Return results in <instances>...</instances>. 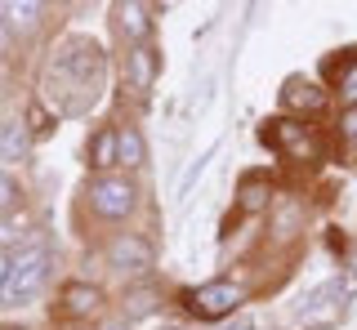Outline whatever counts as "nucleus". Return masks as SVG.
<instances>
[{
	"label": "nucleus",
	"instance_id": "39448f33",
	"mask_svg": "<svg viewBox=\"0 0 357 330\" xmlns=\"http://www.w3.org/2000/svg\"><path fill=\"white\" fill-rule=\"evenodd\" d=\"M241 294L245 290L237 281H206V285H192V290H188V308H192L197 317H206V322H219L232 308H241Z\"/></svg>",
	"mask_w": 357,
	"mask_h": 330
},
{
	"label": "nucleus",
	"instance_id": "ddd939ff",
	"mask_svg": "<svg viewBox=\"0 0 357 330\" xmlns=\"http://www.w3.org/2000/svg\"><path fill=\"white\" fill-rule=\"evenodd\" d=\"M116 18H121V31L134 40V45H143V36H148V18H152V9H143V5H116Z\"/></svg>",
	"mask_w": 357,
	"mask_h": 330
},
{
	"label": "nucleus",
	"instance_id": "6ab92c4d",
	"mask_svg": "<svg viewBox=\"0 0 357 330\" xmlns=\"http://www.w3.org/2000/svg\"><path fill=\"white\" fill-rule=\"evenodd\" d=\"M156 308V290H134L130 294V313H152Z\"/></svg>",
	"mask_w": 357,
	"mask_h": 330
},
{
	"label": "nucleus",
	"instance_id": "f03ea898",
	"mask_svg": "<svg viewBox=\"0 0 357 330\" xmlns=\"http://www.w3.org/2000/svg\"><path fill=\"white\" fill-rule=\"evenodd\" d=\"M45 281H50V250L45 246H22L14 255V263H9V281H5V290H0V299L22 304V299H31Z\"/></svg>",
	"mask_w": 357,
	"mask_h": 330
},
{
	"label": "nucleus",
	"instance_id": "5701e85b",
	"mask_svg": "<svg viewBox=\"0 0 357 330\" xmlns=\"http://www.w3.org/2000/svg\"><path fill=\"white\" fill-rule=\"evenodd\" d=\"M107 330H126V326H116V322H112V326H107Z\"/></svg>",
	"mask_w": 357,
	"mask_h": 330
},
{
	"label": "nucleus",
	"instance_id": "aec40b11",
	"mask_svg": "<svg viewBox=\"0 0 357 330\" xmlns=\"http://www.w3.org/2000/svg\"><path fill=\"white\" fill-rule=\"evenodd\" d=\"M340 139L344 143H357V107H349V112L340 116Z\"/></svg>",
	"mask_w": 357,
	"mask_h": 330
},
{
	"label": "nucleus",
	"instance_id": "f8f14e48",
	"mask_svg": "<svg viewBox=\"0 0 357 330\" xmlns=\"http://www.w3.org/2000/svg\"><path fill=\"white\" fill-rule=\"evenodd\" d=\"M89 161L98 165V170H112V165H121V139H116V129H98L94 143H89Z\"/></svg>",
	"mask_w": 357,
	"mask_h": 330
},
{
	"label": "nucleus",
	"instance_id": "2eb2a0df",
	"mask_svg": "<svg viewBox=\"0 0 357 330\" xmlns=\"http://www.w3.org/2000/svg\"><path fill=\"white\" fill-rule=\"evenodd\" d=\"M40 14H45L40 5H22V0H14V5H0V18H5V23H14V27H27V31L40 23Z\"/></svg>",
	"mask_w": 357,
	"mask_h": 330
},
{
	"label": "nucleus",
	"instance_id": "dca6fc26",
	"mask_svg": "<svg viewBox=\"0 0 357 330\" xmlns=\"http://www.w3.org/2000/svg\"><path fill=\"white\" fill-rule=\"evenodd\" d=\"M299 223H304V205L290 201V205H282V210L273 214V237H295Z\"/></svg>",
	"mask_w": 357,
	"mask_h": 330
},
{
	"label": "nucleus",
	"instance_id": "f257e3e1",
	"mask_svg": "<svg viewBox=\"0 0 357 330\" xmlns=\"http://www.w3.org/2000/svg\"><path fill=\"white\" fill-rule=\"evenodd\" d=\"M98 72H103V58H98V45H89V40H67V45L59 49V58H54L50 68V81L59 85L67 81L72 90H94L98 85Z\"/></svg>",
	"mask_w": 357,
	"mask_h": 330
},
{
	"label": "nucleus",
	"instance_id": "9d476101",
	"mask_svg": "<svg viewBox=\"0 0 357 330\" xmlns=\"http://www.w3.org/2000/svg\"><path fill=\"white\" fill-rule=\"evenodd\" d=\"M126 81H130V90H148L156 81V49L152 45H134L126 54Z\"/></svg>",
	"mask_w": 357,
	"mask_h": 330
},
{
	"label": "nucleus",
	"instance_id": "7ed1b4c3",
	"mask_svg": "<svg viewBox=\"0 0 357 330\" xmlns=\"http://www.w3.org/2000/svg\"><path fill=\"white\" fill-rule=\"evenodd\" d=\"M85 201H89V210H94L98 219H107V223H121V219L134 214V205H139V192H134V183L121 179V174H98V179L85 188Z\"/></svg>",
	"mask_w": 357,
	"mask_h": 330
},
{
	"label": "nucleus",
	"instance_id": "a211bd4d",
	"mask_svg": "<svg viewBox=\"0 0 357 330\" xmlns=\"http://www.w3.org/2000/svg\"><path fill=\"white\" fill-rule=\"evenodd\" d=\"M14 201H18V183L9 179L5 170H0V210H9V205H14Z\"/></svg>",
	"mask_w": 357,
	"mask_h": 330
},
{
	"label": "nucleus",
	"instance_id": "9b49d317",
	"mask_svg": "<svg viewBox=\"0 0 357 330\" xmlns=\"http://www.w3.org/2000/svg\"><path fill=\"white\" fill-rule=\"evenodd\" d=\"M27 157H31V134H27V125H18V120L0 125V161H5V165H22Z\"/></svg>",
	"mask_w": 357,
	"mask_h": 330
},
{
	"label": "nucleus",
	"instance_id": "20e7f679",
	"mask_svg": "<svg viewBox=\"0 0 357 330\" xmlns=\"http://www.w3.org/2000/svg\"><path fill=\"white\" fill-rule=\"evenodd\" d=\"M264 139L273 143L277 152H286L290 161H299V165L321 161V134L312 125H304V120H268Z\"/></svg>",
	"mask_w": 357,
	"mask_h": 330
},
{
	"label": "nucleus",
	"instance_id": "0eeeda50",
	"mask_svg": "<svg viewBox=\"0 0 357 330\" xmlns=\"http://www.w3.org/2000/svg\"><path fill=\"white\" fill-rule=\"evenodd\" d=\"M282 107H286V112L312 116V112H321V107H326V94H321V85L308 81V76H290V81L282 85Z\"/></svg>",
	"mask_w": 357,
	"mask_h": 330
},
{
	"label": "nucleus",
	"instance_id": "4468645a",
	"mask_svg": "<svg viewBox=\"0 0 357 330\" xmlns=\"http://www.w3.org/2000/svg\"><path fill=\"white\" fill-rule=\"evenodd\" d=\"M116 139H121V165H126V170H139L143 157H148L143 134H139V129H116Z\"/></svg>",
	"mask_w": 357,
	"mask_h": 330
},
{
	"label": "nucleus",
	"instance_id": "423d86ee",
	"mask_svg": "<svg viewBox=\"0 0 357 330\" xmlns=\"http://www.w3.org/2000/svg\"><path fill=\"white\" fill-rule=\"evenodd\" d=\"M107 263H112L116 272H143V268L152 263V246H148L139 233H121V237L107 246Z\"/></svg>",
	"mask_w": 357,
	"mask_h": 330
},
{
	"label": "nucleus",
	"instance_id": "f3484780",
	"mask_svg": "<svg viewBox=\"0 0 357 330\" xmlns=\"http://www.w3.org/2000/svg\"><path fill=\"white\" fill-rule=\"evenodd\" d=\"M268 183L264 179H250V183H241V210H264L268 205Z\"/></svg>",
	"mask_w": 357,
	"mask_h": 330
},
{
	"label": "nucleus",
	"instance_id": "412c9836",
	"mask_svg": "<svg viewBox=\"0 0 357 330\" xmlns=\"http://www.w3.org/2000/svg\"><path fill=\"white\" fill-rule=\"evenodd\" d=\"M9 263H14V255H5V250H0V290H5V281H9Z\"/></svg>",
	"mask_w": 357,
	"mask_h": 330
},
{
	"label": "nucleus",
	"instance_id": "4be33fe9",
	"mask_svg": "<svg viewBox=\"0 0 357 330\" xmlns=\"http://www.w3.org/2000/svg\"><path fill=\"white\" fill-rule=\"evenodd\" d=\"M5 49H9V23L0 18V54H5Z\"/></svg>",
	"mask_w": 357,
	"mask_h": 330
},
{
	"label": "nucleus",
	"instance_id": "6e6552de",
	"mask_svg": "<svg viewBox=\"0 0 357 330\" xmlns=\"http://www.w3.org/2000/svg\"><path fill=\"white\" fill-rule=\"evenodd\" d=\"M59 308L67 317H94L98 308H103V290H98V285H85V281H72L59 294Z\"/></svg>",
	"mask_w": 357,
	"mask_h": 330
},
{
	"label": "nucleus",
	"instance_id": "1a4fd4ad",
	"mask_svg": "<svg viewBox=\"0 0 357 330\" xmlns=\"http://www.w3.org/2000/svg\"><path fill=\"white\" fill-rule=\"evenodd\" d=\"M331 85H335V94H340L349 107H357V49H344V54H335Z\"/></svg>",
	"mask_w": 357,
	"mask_h": 330
},
{
	"label": "nucleus",
	"instance_id": "b1692460",
	"mask_svg": "<svg viewBox=\"0 0 357 330\" xmlns=\"http://www.w3.org/2000/svg\"><path fill=\"white\" fill-rule=\"evenodd\" d=\"M170 330H183V326H170Z\"/></svg>",
	"mask_w": 357,
	"mask_h": 330
}]
</instances>
